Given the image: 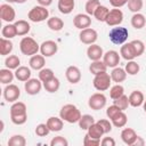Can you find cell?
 I'll return each instance as SVG.
<instances>
[{
    "label": "cell",
    "mask_w": 146,
    "mask_h": 146,
    "mask_svg": "<svg viewBox=\"0 0 146 146\" xmlns=\"http://www.w3.org/2000/svg\"><path fill=\"white\" fill-rule=\"evenodd\" d=\"M19 50L25 56H33L40 51V44L31 36H24L19 42Z\"/></svg>",
    "instance_id": "cell-4"
},
{
    "label": "cell",
    "mask_w": 146,
    "mask_h": 146,
    "mask_svg": "<svg viewBox=\"0 0 146 146\" xmlns=\"http://www.w3.org/2000/svg\"><path fill=\"white\" fill-rule=\"evenodd\" d=\"M65 76H66V80L72 83V84H75V83H79L80 80H81V71L78 66H74V65H71L66 68L65 71Z\"/></svg>",
    "instance_id": "cell-15"
},
{
    "label": "cell",
    "mask_w": 146,
    "mask_h": 146,
    "mask_svg": "<svg viewBox=\"0 0 146 146\" xmlns=\"http://www.w3.org/2000/svg\"><path fill=\"white\" fill-rule=\"evenodd\" d=\"M42 81L38 78H31L29 79L27 81L24 82V89L26 91L27 95H31V96H34V95H38L40 91H41V88H42Z\"/></svg>",
    "instance_id": "cell-9"
},
{
    "label": "cell",
    "mask_w": 146,
    "mask_h": 146,
    "mask_svg": "<svg viewBox=\"0 0 146 146\" xmlns=\"http://www.w3.org/2000/svg\"><path fill=\"white\" fill-rule=\"evenodd\" d=\"M131 43H132V46H133L136 56H137V57L141 56V55L144 54V51H145V44H144V42H143L141 40H138V39H137V40H132Z\"/></svg>",
    "instance_id": "cell-46"
},
{
    "label": "cell",
    "mask_w": 146,
    "mask_h": 146,
    "mask_svg": "<svg viewBox=\"0 0 146 146\" xmlns=\"http://www.w3.org/2000/svg\"><path fill=\"white\" fill-rule=\"evenodd\" d=\"M47 26L54 31V32H58L60 31L63 27H64V22L62 18L57 17V16H52V17H49L47 19Z\"/></svg>",
    "instance_id": "cell-26"
},
{
    "label": "cell",
    "mask_w": 146,
    "mask_h": 146,
    "mask_svg": "<svg viewBox=\"0 0 146 146\" xmlns=\"http://www.w3.org/2000/svg\"><path fill=\"white\" fill-rule=\"evenodd\" d=\"M1 35H2V38H6V39L15 38L17 35V30H16L15 24H11V23L6 24L1 30Z\"/></svg>",
    "instance_id": "cell-32"
},
{
    "label": "cell",
    "mask_w": 146,
    "mask_h": 146,
    "mask_svg": "<svg viewBox=\"0 0 146 146\" xmlns=\"http://www.w3.org/2000/svg\"><path fill=\"white\" fill-rule=\"evenodd\" d=\"M111 83H112V78L111 74H108L107 72H102L99 74H96L92 80V84L95 89H97L98 91H105L110 89Z\"/></svg>",
    "instance_id": "cell-6"
},
{
    "label": "cell",
    "mask_w": 146,
    "mask_h": 146,
    "mask_svg": "<svg viewBox=\"0 0 146 146\" xmlns=\"http://www.w3.org/2000/svg\"><path fill=\"white\" fill-rule=\"evenodd\" d=\"M145 144V141H144V139L140 137V136H137V139H136V141H135V144L133 145H137V146H143Z\"/></svg>",
    "instance_id": "cell-55"
},
{
    "label": "cell",
    "mask_w": 146,
    "mask_h": 146,
    "mask_svg": "<svg viewBox=\"0 0 146 146\" xmlns=\"http://www.w3.org/2000/svg\"><path fill=\"white\" fill-rule=\"evenodd\" d=\"M120 56L123 59H125V60H132V59H135L137 57L131 41L128 42V43H123L121 46V48H120Z\"/></svg>",
    "instance_id": "cell-18"
},
{
    "label": "cell",
    "mask_w": 146,
    "mask_h": 146,
    "mask_svg": "<svg viewBox=\"0 0 146 146\" xmlns=\"http://www.w3.org/2000/svg\"><path fill=\"white\" fill-rule=\"evenodd\" d=\"M59 116L64 121H66L68 123H78L79 120H80V117L82 116V114H81L80 110L75 105H73V104H66V105H64L60 108Z\"/></svg>",
    "instance_id": "cell-2"
},
{
    "label": "cell",
    "mask_w": 146,
    "mask_h": 146,
    "mask_svg": "<svg viewBox=\"0 0 146 146\" xmlns=\"http://www.w3.org/2000/svg\"><path fill=\"white\" fill-rule=\"evenodd\" d=\"M120 58H121V56H120V54H119L116 50H108V51H106V52L104 54V56H103V62L106 64L107 67L114 68V67H116V66L119 65Z\"/></svg>",
    "instance_id": "cell-14"
},
{
    "label": "cell",
    "mask_w": 146,
    "mask_h": 146,
    "mask_svg": "<svg viewBox=\"0 0 146 146\" xmlns=\"http://www.w3.org/2000/svg\"><path fill=\"white\" fill-rule=\"evenodd\" d=\"M79 39L84 44H92V43H95L97 41L98 33H97L96 30H94L91 27H87V29H83V30L80 31Z\"/></svg>",
    "instance_id": "cell-10"
},
{
    "label": "cell",
    "mask_w": 146,
    "mask_h": 146,
    "mask_svg": "<svg viewBox=\"0 0 146 146\" xmlns=\"http://www.w3.org/2000/svg\"><path fill=\"white\" fill-rule=\"evenodd\" d=\"M102 146H115V140L112 137H104L100 140Z\"/></svg>",
    "instance_id": "cell-53"
},
{
    "label": "cell",
    "mask_w": 146,
    "mask_h": 146,
    "mask_svg": "<svg viewBox=\"0 0 146 146\" xmlns=\"http://www.w3.org/2000/svg\"><path fill=\"white\" fill-rule=\"evenodd\" d=\"M75 6V0H58V10L64 14V15H68L73 11Z\"/></svg>",
    "instance_id": "cell-23"
},
{
    "label": "cell",
    "mask_w": 146,
    "mask_h": 146,
    "mask_svg": "<svg viewBox=\"0 0 146 146\" xmlns=\"http://www.w3.org/2000/svg\"><path fill=\"white\" fill-rule=\"evenodd\" d=\"M54 76H55V74H54V71H52L51 68L43 67L42 70H40V71H39V79L42 81V83H43V82L49 81V80H50V79H52Z\"/></svg>",
    "instance_id": "cell-43"
},
{
    "label": "cell",
    "mask_w": 146,
    "mask_h": 146,
    "mask_svg": "<svg viewBox=\"0 0 146 146\" xmlns=\"http://www.w3.org/2000/svg\"><path fill=\"white\" fill-rule=\"evenodd\" d=\"M58 51V46L52 40H46L40 44V52L44 57H51Z\"/></svg>",
    "instance_id": "cell-13"
},
{
    "label": "cell",
    "mask_w": 146,
    "mask_h": 146,
    "mask_svg": "<svg viewBox=\"0 0 146 146\" xmlns=\"http://www.w3.org/2000/svg\"><path fill=\"white\" fill-rule=\"evenodd\" d=\"M137 133L136 131L132 129V128H124L122 131H121V139L124 144L127 145H133L136 139H137Z\"/></svg>",
    "instance_id": "cell-19"
},
{
    "label": "cell",
    "mask_w": 146,
    "mask_h": 146,
    "mask_svg": "<svg viewBox=\"0 0 146 146\" xmlns=\"http://www.w3.org/2000/svg\"><path fill=\"white\" fill-rule=\"evenodd\" d=\"M73 24L76 29L83 30L91 25V18L88 14H78L73 18Z\"/></svg>",
    "instance_id": "cell-16"
},
{
    "label": "cell",
    "mask_w": 146,
    "mask_h": 146,
    "mask_svg": "<svg viewBox=\"0 0 146 146\" xmlns=\"http://www.w3.org/2000/svg\"><path fill=\"white\" fill-rule=\"evenodd\" d=\"M106 96L103 92H96L92 94L88 99V105L94 111H99L106 105Z\"/></svg>",
    "instance_id": "cell-7"
},
{
    "label": "cell",
    "mask_w": 146,
    "mask_h": 146,
    "mask_svg": "<svg viewBox=\"0 0 146 146\" xmlns=\"http://www.w3.org/2000/svg\"><path fill=\"white\" fill-rule=\"evenodd\" d=\"M29 64H30V67L32 70H35V71H40L46 65V57L43 55H33L31 56L30 60H29Z\"/></svg>",
    "instance_id": "cell-20"
},
{
    "label": "cell",
    "mask_w": 146,
    "mask_h": 146,
    "mask_svg": "<svg viewBox=\"0 0 146 146\" xmlns=\"http://www.w3.org/2000/svg\"><path fill=\"white\" fill-rule=\"evenodd\" d=\"M128 36H129V31L127 27H123V26H113L108 33V38H110V41L113 43V44H123L125 43V41L128 40Z\"/></svg>",
    "instance_id": "cell-3"
},
{
    "label": "cell",
    "mask_w": 146,
    "mask_h": 146,
    "mask_svg": "<svg viewBox=\"0 0 146 146\" xmlns=\"http://www.w3.org/2000/svg\"><path fill=\"white\" fill-rule=\"evenodd\" d=\"M15 26H16V30H17V35L19 36H23V35H26L30 30H31V25L27 21H24V19H18L16 21L15 23Z\"/></svg>",
    "instance_id": "cell-29"
},
{
    "label": "cell",
    "mask_w": 146,
    "mask_h": 146,
    "mask_svg": "<svg viewBox=\"0 0 146 146\" xmlns=\"http://www.w3.org/2000/svg\"><path fill=\"white\" fill-rule=\"evenodd\" d=\"M97 123L103 128V130H104V132H105V133H108V132H111V131H112V127H113L112 121L110 122V120L100 119V120H98V121H97Z\"/></svg>",
    "instance_id": "cell-50"
},
{
    "label": "cell",
    "mask_w": 146,
    "mask_h": 146,
    "mask_svg": "<svg viewBox=\"0 0 146 146\" xmlns=\"http://www.w3.org/2000/svg\"><path fill=\"white\" fill-rule=\"evenodd\" d=\"M128 97H129V104L132 107H139V106H141L144 104V100H145L144 94L141 91H139V90H133Z\"/></svg>",
    "instance_id": "cell-22"
},
{
    "label": "cell",
    "mask_w": 146,
    "mask_h": 146,
    "mask_svg": "<svg viewBox=\"0 0 146 146\" xmlns=\"http://www.w3.org/2000/svg\"><path fill=\"white\" fill-rule=\"evenodd\" d=\"M26 139L22 135H14L8 140V146H25Z\"/></svg>",
    "instance_id": "cell-40"
},
{
    "label": "cell",
    "mask_w": 146,
    "mask_h": 146,
    "mask_svg": "<svg viewBox=\"0 0 146 146\" xmlns=\"http://www.w3.org/2000/svg\"><path fill=\"white\" fill-rule=\"evenodd\" d=\"M122 22H123V13H122V10L119 9V8H113V9H111L110 13H108V15H107V17H106V21H105V23H106L108 26H111V27L117 26V25H120Z\"/></svg>",
    "instance_id": "cell-11"
},
{
    "label": "cell",
    "mask_w": 146,
    "mask_h": 146,
    "mask_svg": "<svg viewBox=\"0 0 146 146\" xmlns=\"http://www.w3.org/2000/svg\"><path fill=\"white\" fill-rule=\"evenodd\" d=\"M95 122H96V121H95V119H94L92 115H90V114H83V115L80 117L78 124H79V128H80V129H82V130H88V128H89L91 124H94Z\"/></svg>",
    "instance_id": "cell-35"
},
{
    "label": "cell",
    "mask_w": 146,
    "mask_h": 146,
    "mask_svg": "<svg viewBox=\"0 0 146 146\" xmlns=\"http://www.w3.org/2000/svg\"><path fill=\"white\" fill-rule=\"evenodd\" d=\"M15 78V73L10 71V68H1L0 70V82L2 84H9L13 82Z\"/></svg>",
    "instance_id": "cell-34"
},
{
    "label": "cell",
    "mask_w": 146,
    "mask_h": 146,
    "mask_svg": "<svg viewBox=\"0 0 146 146\" xmlns=\"http://www.w3.org/2000/svg\"><path fill=\"white\" fill-rule=\"evenodd\" d=\"M87 131H88L87 133H88L89 136H91V137H94V138H97V139H100V137H103V135L105 133L104 130H103V128H102L97 122H95L94 124H91V125L88 128Z\"/></svg>",
    "instance_id": "cell-37"
},
{
    "label": "cell",
    "mask_w": 146,
    "mask_h": 146,
    "mask_svg": "<svg viewBox=\"0 0 146 146\" xmlns=\"http://www.w3.org/2000/svg\"><path fill=\"white\" fill-rule=\"evenodd\" d=\"M111 121H112V124L114 127H116V128H123L127 124V122H128V116L124 113V111H120L119 113H116L111 119Z\"/></svg>",
    "instance_id": "cell-27"
},
{
    "label": "cell",
    "mask_w": 146,
    "mask_h": 146,
    "mask_svg": "<svg viewBox=\"0 0 146 146\" xmlns=\"http://www.w3.org/2000/svg\"><path fill=\"white\" fill-rule=\"evenodd\" d=\"M68 145V141L65 137L63 136H57V137H54L51 140H50V146H67Z\"/></svg>",
    "instance_id": "cell-48"
},
{
    "label": "cell",
    "mask_w": 146,
    "mask_h": 146,
    "mask_svg": "<svg viewBox=\"0 0 146 146\" xmlns=\"http://www.w3.org/2000/svg\"><path fill=\"white\" fill-rule=\"evenodd\" d=\"M143 6H144L143 0H129L128 1V9L132 11L133 14L139 13L143 9Z\"/></svg>",
    "instance_id": "cell-45"
},
{
    "label": "cell",
    "mask_w": 146,
    "mask_h": 146,
    "mask_svg": "<svg viewBox=\"0 0 146 146\" xmlns=\"http://www.w3.org/2000/svg\"><path fill=\"white\" fill-rule=\"evenodd\" d=\"M143 108H144V112L146 113V100H144V104H143Z\"/></svg>",
    "instance_id": "cell-57"
},
{
    "label": "cell",
    "mask_w": 146,
    "mask_h": 146,
    "mask_svg": "<svg viewBox=\"0 0 146 146\" xmlns=\"http://www.w3.org/2000/svg\"><path fill=\"white\" fill-rule=\"evenodd\" d=\"M26 2V0H16V3H24Z\"/></svg>",
    "instance_id": "cell-56"
},
{
    "label": "cell",
    "mask_w": 146,
    "mask_h": 146,
    "mask_svg": "<svg viewBox=\"0 0 146 146\" xmlns=\"http://www.w3.org/2000/svg\"><path fill=\"white\" fill-rule=\"evenodd\" d=\"M121 110L115 105V104H113V105H111V106H108L107 107V110H106V115H107V117L111 120L116 113H119Z\"/></svg>",
    "instance_id": "cell-51"
},
{
    "label": "cell",
    "mask_w": 146,
    "mask_h": 146,
    "mask_svg": "<svg viewBox=\"0 0 146 146\" xmlns=\"http://www.w3.org/2000/svg\"><path fill=\"white\" fill-rule=\"evenodd\" d=\"M21 96V90L19 88L14 84V83H9L3 89V98L7 103H15L18 100Z\"/></svg>",
    "instance_id": "cell-8"
},
{
    "label": "cell",
    "mask_w": 146,
    "mask_h": 146,
    "mask_svg": "<svg viewBox=\"0 0 146 146\" xmlns=\"http://www.w3.org/2000/svg\"><path fill=\"white\" fill-rule=\"evenodd\" d=\"M49 132H51L47 125V123H39L35 127V135L39 137H46Z\"/></svg>",
    "instance_id": "cell-47"
},
{
    "label": "cell",
    "mask_w": 146,
    "mask_h": 146,
    "mask_svg": "<svg viewBox=\"0 0 146 146\" xmlns=\"http://www.w3.org/2000/svg\"><path fill=\"white\" fill-rule=\"evenodd\" d=\"M21 59L18 56L16 55H9L6 57L5 59V65L7 68H10V70H16L17 67H19L21 65Z\"/></svg>",
    "instance_id": "cell-38"
},
{
    "label": "cell",
    "mask_w": 146,
    "mask_h": 146,
    "mask_svg": "<svg viewBox=\"0 0 146 146\" xmlns=\"http://www.w3.org/2000/svg\"><path fill=\"white\" fill-rule=\"evenodd\" d=\"M98 6H100V1L99 0H88L86 2V6H84L86 13L89 16H94V13H95V10L97 9Z\"/></svg>",
    "instance_id": "cell-44"
},
{
    "label": "cell",
    "mask_w": 146,
    "mask_h": 146,
    "mask_svg": "<svg viewBox=\"0 0 146 146\" xmlns=\"http://www.w3.org/2000/svg\"><path fill=\"white\" fill-rule=\"evenodd\" d=\"M128 1L129 0H110V3L113 8H121L124 5H127Z\"/></svg>",
    "instance_id": "cell-52"
},
{
    "label": "cell",
    "mask_w": 146,
    "mask_h": 146,
    "mask_svg": "<svg viewBox=\"0 0 146 146\" xmlns=\"http://www.w3.org/2000/svg\"><path fill=\"white\" fill-rule=\"evenodd\" d=\"M113 104H115L121 111H125V110L129 107V105H130V104H129V97L123 94L121 97L114 99V100H113Z\"/></svg>",
    "instance_id": "cell-42"
},
{
    "label": "cell",
    "mask_w": 146,
    "mask_h": 146,
    "mask_svg": "<svg viewBox=\"0 0 146 146\" xmlns=\"http://www.w3.org/2000/svg\"><path fill=\"white\" fill-rule=\"evenodd\" d=\"M36 1L40 6H43V7H48L52 3V0H36Z\"/></svg>",
    "instance_id": "cell-54"
},
{
    "label": "cell",
    "mask_w": 146,
    "mask_h": 146,
    "mask_svg": "<svg viewBox=\"0 0 146 146\" xmlns=\"http://www.w3.org/2000/svg\"><path fill=\"white\" fill-rule=\"evenodd\" d=\"M27 18L33 23H41L49 18V10L47 7L43 6H34L32 9H30L27 14Z\"/></svg>",
    "instance_id": "cell-5"
},
{
    "label": "cell",
    "mask_w": 146,
    "mask_h": 146,
    "mask_svg": "<svg viewBox=\"0 0 146 146\" xmlns=\"http://www.w3.org/2000/svg\"><path fill=\"white\" fill-rule=\"evenodd\" d=\"M47 125H48V128H49V130L50 131H52V132H58V131H60L62 129H63V127H64V120L59 116H50L48 120H47Z\"/></svg>",
    "instance_id": "cell-21"
},
{
    "label": "cell",
    "mask_w": 146,
    "mask_h": 146,
    "mask_svg": "<svg viewBox=\"0 0 146 146\" xmlns=\"http://www.w3.org/2000/svg\"><path fill=\"white\" fill-rule=\"evenodd\" d=\"M131 25L136 30H141L146 25V18L140 13H135L131 16Z\"/></svg>",
    "instance_id": "cell-28"
},
{
    "label": "cell",
    "mask_w": 146,
    "mask_h": 146,
    "mask_svg": "<svg viewBox=\"0 0 146 146\" xmlns=\"http://www.w3.org/2000/svg\"><path fill=\"white\" fill-rule=\"evenodd\" d=\"M83 145L84 146H98V145H100V139L94 138L87 133L83 137Z\"/></svg>",
    "instance_id": "cell-49"
},
{
    "label": "cell",
    "mask_w": 146,
    "mask_h": 146,
    "mask_svg": "<svg viewBox=\"0 0 146 146\" xmlns=\"http://www.w3.org/2000/svg\"><path fill=\"white\" fill-rule=\"evenodd\" d=\"M124 70H125L127 74H129V75H136L140 71V66H139L138 63H136L132 59V60H128V63L125 64Z\"/></svg>",
    "instance_id": "cell-39"
},
{
    "label": "cell",
    "mask_w": 146,
    "mask_h": 146,
    "mask_svg": "<svg viewBox=\"0 0 146 146\" xmlns=\"http://www.w3.org/2000/svg\"><path fill=\"white\" fill-rule=\"evenodd\" d=\"M0 17L3 22L11 23L16 18V11L9 3H2L0 6Z\"/></svg>",
    "instance_id": "cell-12"
},
{
    "label": "cell",
    "mask_w": 146,
    "mask_h": 146,
    "mask_svg": "<svg viewBox=\"0 0 146 146\" xmlns=\"http://www.w3.org/2000/svg\"><path fill=\"white\" fill-rule=\"evenodd\" d=\"M14 44L10 41V39L1 38L0 39V55L1 56H8L13 51Z\"/></svg>",
    "instance_id": "cell-31"
},
{
    "label": "cell",
    "mask_w": 146,
    "mask_h": 146,
    "mask_svg": "<svg viewBox=\"0 0 146 146\" xmlns=\"http://www.w3.org/2000/svg\"><path fill=\"white\" fill-rule=\"evenodd\" d=\"M108 13H110V9H108L106 6L100 5V6H98L97 9L95 10L94 17H95L98 22H105V21H106V17H107V15H108Z\"/></svg>",
    "instance_id": "cell-36"
},
{
    "label": "cell",
    "mask_w": 146,
    "mask_h": 146,
    "mask_svg": "<svg viewBox=\"0 0 146 146\" xmlns=\"http://www.w3.org/2000/svg\"><path fill=\"white\" fill-rule=\"evenodd\" d=\"M111 78H112V81L115 82V83H121L123 82L125 79H127V72L124 68L122 67H114L111 72Z\"/></svg>",
    "instance_id": "cell-25"
},
{
    "label": "cell",
    "mask_w": 146,
    "mask_h": 146,
    "mask_svg": "<svg viewBox=\"0 0 146 146\" xmlns=\"http://www.w3.org/2000/svg\"><path fill=\"white\" fill-rule=\"evenodd\" d=\"M10 120L17 125H22L27 121V108L23 102L13 103L10 106Z\"/></svg>",
    "instance_id": "cell-1"
},
{
    "label": "cell",
    "mask_w": 146,
    "mask_h": 146,
    "mask_svg": "<svg viewBox=\"0 0 146 146\" xmlns=\"http://www.w3.org/2000/svg\"><path fill=\"white\" fill-rule=\"evenodd\" d=\"M123 94H124V88L120 83H116L115 86H113V87L110 88V97L113 100L116 99V98H119V97H121Z\"/></svg>",
    "instance_id": "cell-41"
},
{
    "label": "cell",
    "mask_w": 146,
    "mask_h": 146,
    "mask_svg": "<svg viewBox=\"0 0 146 146\" xmlns=\"http://www.w3.org/2000/svg\"><path fill=\"white\" fill-rule=\"evenodd\" d=\"M59 87H60V82H59V79L56 76H54L52 79H50L47 82H43V88L46 89V91H48L50 94L58 91Z\"/></svg>",
    "instance_id": "cell-33"
},
{
    "label": "cell",
    "mask_w": 146,
    "mask_h": 146,
    "mask_svg": "<svg viewBox=\"0 0 146 146\" xmlns=\"http://www.w3.org/2000/svg\"><path fill=\"white\" fill-rule=\"evenodd\" d=\"M6 2H8V3H14V2H16V0H5Z\"/></svg>",
    "instance_id": "cell-58"
},
{
    "label": "cell",
    "mask_w": 146,
    "mask_h": 146,
    "mask_svg": "<svg viewBox=\"0 0 146 146\" xmlns=\"http://www.w3.org/2000/svg\"><path fill=\"white\" fill-rule=\"evenodd\" d=\"M15 78L18 80V81H22V82H25L27 81L29 79H31V67H27V66H19L15 70Z\"/></svg>",
    "instance_id": "cell-24"
},
{
    "label": "cell",
    "mask_w": 146,
    "mask_h": 146,
    "mask_svg": "<svg viewBox=\"0 0 146 146\" xmlns=\"http://www.w3.org/2000/svg\"><path fill=\"white\" fill-rule=\"evenodd\" d=\"M89 71L91 74L96 75V74H99L102 72H106L107 71V66L106 64L103 62V60H94L91 62V64L89 65Z\"/></svg>",
    "instance_id": "cell-30"
},
{
    "label": "cell",
    "mask_w": 146,
    "mask_h": 146,
    "mask_svg": "<svg viewBox=\"0 0 146 146\" xmlns=\"http://www.w3.org/2000/svg\"><path fill=\"white\" fill-rule=\"evenodd\" d=\"M87 56L88 58L94 62V60H99L103 58L104 56V51H103V48L99 46V44H96V43H92V44H89L88 49H87Z\"/></svg>",
    "instance_id": "cell-17"
}]
</instances>
